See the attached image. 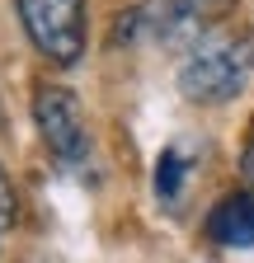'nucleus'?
Instances as JSON below:
<instances>
[{
	"label": "nucleus",
	"mask_w": 254,
	"mask_h": 263,
	"mask_svg": "<svg viewBox=\"0 0 254 263\" xmlns=\"http://www.w3.org/2000/svg\"><path fill=\"white\" fill-rule=\"evenodd\" d=\"M19 221V197H14V183L5 174V164H0V230H10Z\"/></svg>",
	"instance_id": "nucleus-6"
},
{
	"label": "nucleus",
	"mask_w": 254,
	"mask_h": 263,
	"mask_svg": "<svg viewBox=\"0 0 254 263\" xmlns=\"http://www.w3.org/2000/svg\"><path fill=\"white\" fill-rule=\"evenodd\" d=\"M207 235L221 249H254V193H231L212 207Z\"/></svg>",
	"instance_id": "nucleus-4"
},
{
	"label": "nucleus",
	"mask_w": 254,
	"mask_h": 263,
	"mask_svg": "<svg viewBox=\"0 0 254 263\" xmlns=\"http://www.w3.org/2000/svg\"><path fill=\"white\" fill-rule=\"evenodd\" d=\"M254 76V43L231 28H207L179 66V89L193 104H231Z\"/></svg>",
	"instance_id": "nucleus-1"
},
{
	"label": "nucleus",
	"mask_w": 254,
	"mask_h": 263,
	"mask_svg": "<svg viewBox=\"0 0 254 263\" xmlns=\"http://www.w3.org/2000/svg\"><path fill=\"white\" fill-rule=\"evenodd\" d=\"M33 122H38V137L52 151L57 164H80L89 155V132H85V113H80V99L66 85H43L33 94Z\"/></svg>",
	"instance_id": "nucleus-3"
},
{
	"label": "nucleus",
	"mask_w": 254,
	"mask_h": 263,
	"mask_svg": "<svg viewBox=\"0 0 254 263\" xmlns=\"http://www.w3.org/2000/svg\"><path fill=\"white\" fill-rule=\"evenodd\" d=\"M14 14L38 57H47L52 66H76L85 57L89 43L85 0H14Z\"/></svg>",
	"instance_id": "nucleus-2"
},
{
	"label": "nucleus",
	"mask_w": 254,
	"mask_h": 263,
	"mask_svg": "<svg viewBox=\"0 0 254 263\" xmlns=\"http://www.w3.org/2000/svg\"><path fill=\"white\" fill-rule=\"evenodd\" d=\"M245 170L254 174V141H249V155H245Z\"/></svg>",
	"instance_id": "nucleus-7"
},
{
	"label": "nucleus",
	"mask_w": 254,
	"mask_h": 263,
	"mask_svg": "<svg viewBox=\"0 0 254 263\" xmlns=\"http://www.w3.org/2000/svg\"><path fill=\"white\" fill-rule=\"evenodd\" d=\"M184 188V155L174 146L160 151V160H155V193H160V202H174Z\"/></svg>",
	"instance_id": "nucleus-5"
}]
</instances>
